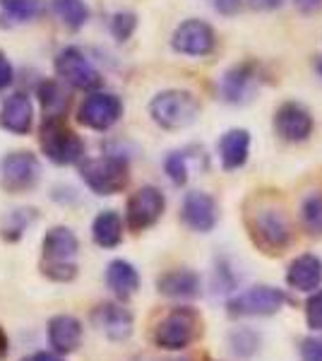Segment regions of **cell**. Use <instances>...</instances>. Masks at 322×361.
<instances>
[{
	"mask_svg": "<svg viewBox=\"0 0 322 361\" xmlns=\"http://www.w3.org/2000/svg\"><path fill=\"white\" fill-rule=\"evenodd\" d=\"M80 241L70 226H54L46 231L41 241V275L51 282L68 284L78 277V258Z\"/></svg>",
	"mask_w": 322,
	"mask_h": 361,
	"instance_id": "cell-1",
	"label": "cell"
},
{
	"mask_svg": "<svg viewBox=\"0 0 322 361\" xmlns=\"http://www.w3.org/2000/svg\"><path fill=\"white\" fill-rule=\"evenodd\" d=\"M248 234L262 253L279 255L289 248L294 229L284 209L274 205H262L248 214Z\"/></svg>",
	"mask_w": 322,
	"mask_h": 361,
	"instance_id": "cell-2",
	"label": "cell"
},
{
	"mask_svg": "<svg viewBox=\"0 0 322 361\" xmlns=\"http://www.w3.org/2000/svg\"><path fill=\"white\" fill-rule=\"evenodd\" d=\"M202 335V316L190 306H178L168 311L154 328V345L166 352H183Z\"/></svg>",
	"mask_w": 322,
	"mask_h": 361,
	"instance_id": "cell-3",
	"label": "cell"
},
{
	"mask_svg": "<svg viewBox=\"0 0 322 361\" xmlns=\"http://www.w3.org/2000/svg\"><path fill=\"white\" fill-rule=\"evenodd\" d=\"M39 145L46 159L54 161L56 166L80 164L85 157V142L63 118H44L39 130Z\"/></svg>",
	"mask_w": 322,
	"mask_h": 361,
	"instance_id": "cell-4",
	"label": "cell"
},
{
	"mask_svg": "<svg viewBox=\"0 0 322 361\" xmlns=\"http://www.w3.org/2000/svg\"><path fill=\"white\" fill-rule=\"evenodd\" d=\"M80 176L92 193L116 195L123 193L130 183V164L118 154L94 157V159H87L80 166Z\"/></svg>",
	"mask_w": 322,
	"mask_h": 361,
	"instance_id": "cell-5",
	"label": "cell"
},
{
	"mask_svg": "<svg viewBox=\"0 0 322 361\" xmlns=\"http://www.w3.org/2000/svg\"><path fill=\"white\" fill-rule=\"evenodd\" d=\"M197 114H200V102L185 90L159 92L149 102L151 121L161 126L163 130H183V128L195 123Z\"/></svg>",
	"mask_w": 322,
	"mask_h": 361,
	"instance_id": "cell-6",
	"label": "cell"
},
{
	"mask_svg": "<svg viewBox=\"0 0 322 361\" xmlns=\"http://www.w3.org/2000/svg\"><path fill=\"white\" fill-rule=\"evenodd\" d=\"M286 304H291L289 294L269 284H257L226 301V311L231 318H267L279 313Z\"/></svg>",
	"mask_w": 322,
	"mask_h": 361,
	"instance_id": "cell-7",
	"label": "cell"
},
{
	"mask_svg": "<svg viewBox=\"0 0 322 361\" xmlns=\"http://www.w3.org/2000/svg\"><path fill=\"white\" fill-rule=\"evenodd\" d=\"M39 178L41 164L37 154L27 152V149H15V152L5 154L3 161H0V185L8 193H29V190L37 188Z\"/></svg>",
	"mask_w": 322,
	"mask_h": 361,
	"instance_id": "cell-8",
	"label": "cell"
},
{
	"mask_svg": "<svg viewBox=\"0 0 322 361\" xmlns=\"http://www.w3.org/2000/svg\"><path fill=\"white\" fill-rule=\"evenodd\" d=\"M56 75L68 82L73 90L92 92L101 87V73L94 68V63L85 56V51L78 46H66L56 56Z\"/></svg>",
	"mask_w": 322,
	"mask_h": 361,
	"instance_id": "cell-9",
	"label": "cell"
},
{
	"mask_svg": "<svg viewBox=\"0 0 322 361\" xmlns=\"http://www.w3.org/2000/svg\"><path fill=\"white\" fill-rule=\"evenodd\" d=\"M163 209H166V197L156 185H142L140 190L128 197L125 205V226L135 234L149 229L161 219Z\"/></svg>",
	"mask_w": 322,
	"mask_h": 361,
	"instance_id": "cell-10",
	"label": "cell"
},
{
	"mask_svg": "<svg viewBox=\"0 0 322 361\" xmlns=\"http://www.w3.org/2000/svg\"><path fill=\"white\" fill-rule=\"evenodd\" d=\"M123 116V102L113 92H92L80 106V123L89 130H109L120 121Z\"/></svg>",
	"mask_w": 322,
	"mask_h": 361,
	"instance_id": "cell-11",
	"label": "cell"
},
{
	"mask_svg": "<svg viewBox=\"0 0 322 361\" xmlns=\"http://www.w3.org/2000/svg\"><path fill=\"white\" fill-rule=\"evenodd\" d=\"M92 325L111 342H125L135 330V316L123 301H104L92 311Z\"/></svg>",
	"mask_w": 322,
	"mask_h": 361,
	"instance_id": "cell-12",
	"label": "cell"
},
{
	"mask_svg": "<svg viewBox=\"0 0 322 361\" xmlns=\"http://www.w3.org/2000/svg\"><path fill=\"white\" fill-rule=\"evenodd\" d=\"M171 46L183 56H209L216 46V34L207 22L185 20L183 25L175 27Z\"/></svg>",
	"mask_w": 322,
	"mask_h": 361,
	"instance_id": "cell-13",
	"label": "cell"
},
{
	"mask_svg": "<svg viewBox=\"0 0 322 361\" xmlns=\"http://www.w3.org/2000/svg\"><path fill=\"white\" fill-rule=\"evenodd\" d=\"M180 219L188 229L197 231V234H209L216 226V219H219L216 200L209 193H202V190H190L183 197V205H180Z\"/></svg>",
	"mask_w": 322,
	"mask_h": 361,
	"instance_id": "cell-14",
	"label": "cell"
},
{
	"mask_svg": "<svg viewBox=\"0 0 322 361\" xmlns=\"http://www.w3.org/2000/svg\"><path fill=\"white\" fill-rule=\"evenodd\" d=\"M274 128H277L279 137L289 140V142H303L313 133V116L303 104L286 102L277 109Z\"/></svg>",
	"mask_w": 322,
	"mask_h": 361,
	"instance_id": "cell-15",
	"label": "cell"
},
{
	"mask_svg": "<svg viewBox=\"0 0 322 361\" xmlns=\"http://www.w3.org/2000/svg\"><path fill=\"white\" fill-rule=\"evenodd\" d=\"M257 85V66L255 63H238V66L228 68L221 78L219 92L221 99L228 104H243L253 97Z\"/></svg>",
	"mask_w": 322,
	"mask_h": 361,
	"instance_id": "cell-16",
	"label": "cell"
},
{
	"mask_svg": "<svg viewBox=\"0 0 322 361\" xmlns=\"http://www.w3.org/2000/svg\"><path fill=\"white\" fill-rule=\"evenodd\" d=\"M46 335H49V345L54 347V352L68 357L80 349L85 328H82L80 318L70 316V313H58L46 325Z\"/></svg>",
	"mask_w": 322,
	"mask_h": 361,
	"instance_id": "cell-17",
	"label": "cell"
},
{
	"mask_svg": "<svg viewBox=\"0 0 322 361\" xmlns=\"http://www.w3.org/2000/svg\"><path fill=\"white\" fill-rule=\"evenodd\" d=\"M156 292L161 296H168V299L190 301L202 294V279L197 272L185 270V267H180V270H168L156 277Z\"/></svg>",
	"mask_w": 322,
	"mask_h": 361,
	"instance_id": "cell-18",
	"label": "cell"
},
{
	"mask_svg": "<svg viewBox=\"0 0 322 361\" xmlns=\"http://www.w3.org/2000/svg\"><path fill=\"white\" fill-rule=\"evenodd\" d=\"M0 126L15 135H27L34 126V104L25 92H15L3 102L0 109Z\"/></svg>",
	"mask_w": 322,
	"mask_h": 361,
	"instance_id": "cell-19",
	"label": "cell"
},
{
	"mask_svg": "<svg viewBox=\"0 0 322 361\" xmlns=\"http://www.w3.org/2000/svg\"><path fill=\"white\" fill-rule=\"evenodd\" d=\"M286 284L296 292L313 294L322 284V260L313 253L298 255L286 270Z\"/></svg>",
	"mask_w": 322,
	"mask_h": 361,
	"instance_id": "cell-20",
	"label": "cell"
},
{
	"mask_svg": "<svg viewBox=\"0 0 322 361\" xmlns=\"http://www.w3.org/2000/svg\"><path fill=\"white\" fill-rule=\"evenodd\" d=\"M106 287L118 301H128L140 289V272L130 260L116 258L106 265Z\"/></svg>",
	"mask_w": 322,
	"mask_h": 361,
	"instance_id": "cell-21",
	"label": "cell"
},
{
	"mask_svg": "<svg viewBox=\"0 0 322 361\" xmlns=\"http://www.w3.org/2000/svg\"><path fill=\"white\" fill-rule=\"evenodd\" d=\"M250 154V133L243 128H231L219 140V159L226 171H236L248 161Z\"/></svg>",
	"mask_w": 322,
	"mask_h": 361,
	"instance_id": "cell-22",
	"label": "cell"
},
{
	"mask_svg": "<svg viewBox=\"0 0 322 361\" xmlns=\"http://www.w3.org/2000/svg\"><path fill=\"white\" fill-rule=\"evenodd\" d=\"M92 238L99 248H116L123 241V217L116 209H104L92 222Z\"/></svg>",
	"mask_w": 322,
	"mask_h": 361,
	"instance_id": "cell-23",
	"label": "cell"
},
{
	"mask_svg": "<svg viewBox=\"0 0 322 361\" xmlns=\"http://www.w3.org/2000/svg\"><path fill=\"white\" fill-rule=\"evenodd\" d=\"M44 13L41 0H0V27H20Z\"/></svg>",
	"mask_w": 322,
	"mask_h": 361,
	"instance_id": "cell-24",
	"label": "cell"
},
{
	"mask_svg": "<svg viewBox=\"0 0 322 361\" xmlns=\"http://www.w3.org/2000/svg\"><path fill=\"white\" fill-rule=\"evenodd\" d=\"M39 212L37 207H17L10 209L3 219H0V238L8 243H15L25 236V231L37 222Z\"/></svg>",
	"mask_w": 322,
	"mask_h": 361,
	"instance_id": "cell-25",
	"label": "cell"
},
{
	"mask_svg": "<svg viewBox=\"0 0 322 361\" xmlns=\"http://www.w3.org/2000/svg\"><path fill=\"white\" fill-rule=\"evenodd\" d=\"M39 102L46 111L44 118H63L68 111L70 99L61 82H56V80H44V82L39 85Z\"/></svg>",
	"mask_w": 322,
	"mask_h": 361,
	"instance_id": "cell-26",
	"label": "cell"
},
{
	"mask_svg": "<svg viewBox=\"0 0 322 361\" xmlns=\"http://www.w3.org/2000/svg\"><path fill=\"white\" fill-rule=\"evenodd\" d=\"M54 13L73 32L82 29L89 20V8L85 0H54Z\"/></svg>",
	"mask_w": 322,
	"mask_h": 361,
	"instance_id": "cell-27",
	"label": "cell"
},
{
	"mask_svg": "<svg viewBox=\"0 0 322 361\" xmlns=\"http://www.w3.org/2000/svg\"><path fill=\"white\" fill-rule=\"evenodd\" d=\"M260 345H262L260 333L253 328H236L228 335V347H231V352L238 359H250L253 354H257Z\"/></svg>",
	"mask_w": 322,
	"mask_h": 361,
	"instance_id": "cell-28",
	"label": "cell"
},
{
	"mask_svg": "<svg viewBox=\"0 0 322 361\" xmlns=\"http://www.w3.org/2000/svg\"><path fill=\"white\" fill-rule=\"evenodd\" d=\"M301 224L308 234L322 236V193L308 195L301 202Z\"/></svg>",
	"mask_w": 322,
	"mask_h": 361,
	"instance_id": "cell-29",
	"label": "cell"
},
{
	"mask_svg": "<svg viewBox=\"0 0 322 361\" xmlns=\"http://www.w3.org/2000/svg\"><path fill=\"white\" fill-rule=\"evenodd\" d=\"M163 171L171 178L173 185H185L190 178V161L188 152H171L163 159Z\"/></svg>",
	"mask_w": 322,
	"mask_h": 361,
	"instance_id": "cell-30",
	"label": "cell"
},
{
	"mask_svg": "<svg viewBox=\"0 0 322 361\" xmlns=\"http://www.w3.org/2000/svg\"><path fill=\"white\" fill-rule=\"evenodd\" d=\"M135 27H137V15L128 13V10H120L111 17V34H113L116 42H128L132 37Z\"/></svg>",
	"mask_w": 322,
	"mask_h": 361,
	"instance_id": "cell-31",
	"label": "cell"
},
{
	"mask_svg": "<svg viewBox=\"0 0 322 361\" xmlns=\"http://www.w3.org/2000/svg\"><path fill=\"white\" fill-rule=\"evenodd\" d=\"M306 323L313 333H322V287L315 289L306 301Z\"/></svg>",
	"mask_w": 322,
	"mask_h": 361,
	"instance_id": "cell-32",
	"label": "cell"
},
{
	"mask_svg": "<svg viewBox=\"0 0 322 361\" xmlns=\"http://www.w3.org/2000/svg\"><path fill=\"white\" fill-rule=\"evenodd\" d=\"M298 354L303 361H322V333L303 337L298 345Z\"/></svg>",
	"mask_w": 322,
	"mask_h": 361,
	"instance_id": "cell-33",
	"label": "cell"
},
{
	"mask_svg": "<svg viewBox=\"0 0 322 361\" xmlns=\"http://www.w3.org/2000/svg\"><path fill=\"white\" fill-rule=\"evenodd\" d=\"M13 78H15V70H13V63L8 61V56L0 51V92L5 90V87L13 85Z\"/></svg>",
	"mask_w": 322,
	"mask_h": 361,
	"instance_id": "cell-34",
	"label": "cell"
},
{
	"mask_svg": "<svg viewBox=\"0 0 322 361\" xmlns=\"http://www.w3.org/2000/svg\"><path fill=\"white\" fill-rule=\"evenodd\" d=\"M243 0H214V8L219 10L221 15H236L241 10Z\"/></svg>",
	"mask_w": 322,
	"mask_h": 361,
	"instance_id": "cell-35",
	"label": "cell"
},
{
	"mask_svg": "<svg viewBox=\"0 0 322 361\" xmlns=\"http://www.w3.org/2000/svg\"><path fill=\"white\" fill-rule=\"evenodd\" d=\"M20 361H66V359H63V354H58V352H34V354L22 357Z\"/></svg>",
	"mask_w": 322,
	"mask_h": 361,
	"instance_id": "cell-36",
	"label": "cell"
},
{
	"mask_svg": "<svg viewBox=\"0 0 322 361\" xmlns=\"http://www.w3.org/2000/svg\"><path fill=\"white\" fill-rule=\"evenodd\" d=\"M253 10H277L284 0H245Z\"/></svg>",
	"mask_w": 322,
	"mask_h": 361,
	"instance_id": "cell-37",
	"label": "cell"
},
{
	"mask_svg": "<svg viewBox=\"0 0 322 361\" xmlns=\"http://www.w3.org/2000/svg\"><path fill=\"white\" fill-rule=\"evenodd\" d=\"M320 5H322V0H296V8L301 10V13H315V10H320Z\"/></svg>",
	"mask_w": 322,
	"mask_h": 361,
	"instance_id": "cell-38",
	"label": "cell"
},
{
	"mask_svg": "<svg viewBox=\"0 0 322 361\" xmlns=\"http://www.w3.org/2000/svg\"><path fill=\"white\" fill-rule=\"evenodd\" d=\"M8 347H10L8 335H5V333H3V328H0V359L8 357Z\"/></svg>",
	"mask_w": 322,
	"mask_h": 361,
	"instance_id": "cell-39",
	"label": "cell"
},
{
	"mask_svg": "<svg viewBox=\"0 0 322 361\" xmlns=\"http://www.w3.org/2000/svg\"><path fill=\"white\" fill-rule=\"evenodd\" d=\"M318 70H320V75H322V58H320V63H318Z\"/></svg>",
	"mask_w": 322,
	"mask_h": 361,
	"instance_id": "cell-40",
	"label": "cell"
},
{
	"mask_svg": "<svg viewBox=\"0 0 322 361\" xmlns=\"http://www.w3.org/2000/svg\"><path fill=\"white\" fill-rule=\"evenodd\" d=\"M171 361H190V359H171Z\"/></svg>",
	"mask_w": 322,
	"mask_h": 361,
	"instance_id": "cell-41",
	"label": "cell"
}]
</instances>
